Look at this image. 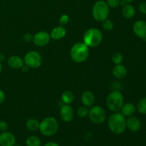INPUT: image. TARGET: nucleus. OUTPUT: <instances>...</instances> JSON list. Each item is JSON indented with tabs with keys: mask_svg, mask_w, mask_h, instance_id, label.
<instances>
[{
	"mask_svg": "<svg viewBox=\"0 0 146 146\" xmlns=\"http://www.w3.org/2000/svg\"><path fill=\"white\" fill-rule=\"evenodd\" d=\"M108 125L111 132L120 135L126 129V119L121 113L115 112L108 118Z\"/></svg>",
	"mask_w": 146,
	"mask_h": 146,
	"instance_id": "f257e3e1",
	"label": "nucleus"
},
{
	"mask_svg": "<svg viewBox=\"0 0 146 146\" xmlns=\"http://www.w3.org/2000/svg\"><path fill=\"white\" fill-rule=\"evenodd\" d=\"M89 56L88 47L84 42L76 43L70 50L71 58L76 63H83Z\"/></svg>",
	"mask_w": 146,
	"mask_h": 146,
	"instance_id": "f03ea898",
	"label": "nucleus"
},
{
	"mask_svg": "<svg viewBox=\"0 0 146 146\" xmlns=\"http://www.w3.org/2000/svg\"><path fill=\"white\" fill-rule=\"evenodd\" d=\"M58 129V123L57 120L54 117H46L40 122L39 128L41 133L44 136L49 137L55 135Z\"/></svg>",
	"mask_w": 146,
	"mask_h": 146,
	"instance_id": "7ed1b4c3",
	"label": "nucleus"
},
{
	"mask_svg": "<svg viewBox=\"0 0 146 146\" xmlns=\"http://www.w3.org/2000/svg\"><path fill=\"white\" fill-rule=\"evenodd\" d=\"M103 40V34L98 29L91 28L84 35V43L89 48L98 46Z\"/></svg>",
	"mask_w": 146,
	"mask_h": 146,
	"instance_id": "20e7f679",
	"label": "nucleus"
},
{
	"mask_svg": "<svg viewBox=\"0 0 146 146\" xmlns=\"http://www.w3.org/2000/svg\"><path fill=\"white\" fill-rule=\"evenodd\" d=\"M124 104V98L119 91H113L110 93L106 98V105L108 109L113 112L121 111Z\"/></svg>",
	"mask_w": 146,
	"mask_h": 146,
	"instance_id": "39448f33",
	"label": "nucleus"
},
{
	"mask_svg": "<svg viewBox=\"0 0 146 146\" xmlns=\"http://www.w3.org/2000/svg\"><path fill=\"white\" fill-rule=\"evenodd\" d=\"M109 12V7L107 3L103 0L97 1L93 6L92 15L94 19L97 21L102 22L108 19Z\"/></svg>",
	"mask_w": 146,
	"mask_h": 146,
	"instance_id": "423d86ee",
	"label": "nucleus"
},
{
	"mask_svg": "<svg viewBox=\"0 0 146 146\" xmlns=\"http://www.w3.org/2000/svg\"><path fill=\"white\" fill-rule=\"evenodd\" d=\"M88 116L91 122L96 125H100L105 121L106 113L104 108L100 106H93L88 110Z\"/></svg>",
	"mask_w": 146,
	"mask_h": 146,
	"instance_id": "0eeeda50",
	"label": "nucleus"
},
{
	"mask_svg": "<svg viewBox=\"0 0 146 146\" xmlns=\"http://www.w3.org/2000/svg\"><path fill=\"white\" fill-rule=\"evenodd\" d=\"M24 64L29 68H37L42 64V56L37 51H29L24 58Z\"/></svg>",
	"mask_w": 146,
	"mask_h": 146,
	"instance_id": "6e6552de",
	"label": "nucleus"
},
{
	"mask_svg": "<svg viewBox=\"0 0 146 146\" xmlns=\"http://www.w3.org/2000/svg\"><path fill=\"white\" fill-rule=\"evenodd\" d=\"M51 40L50 34L47 31H41L37 32L33 36L32 41L36 46L43 47L46 46Z\"/></svg>",
	"mask_w": 146,
	"mask_h": 146,
	"instance_id": "1a4fd4ad",
	"label": "nucleus"
},
{
	"mask_svg": "<svg viewBox=\"0 0 146 146\" xmlns=\"http://www.w3.org/2000/svg\"><path fill=\"white\" fill-rule=\"evenodd\" d=\"M134 34L141 39H146V21L144 20H138L133 27Z\"/></svg>",
	"mask_w": 146,
	"mask_h": 146,
	"instance_id": "9d476101",
	"label": "nucleus"
},
{
	"mask_svg": "<svg viewBox=\"0 0 146 146\" xmlns=\"http://www.w3.org/2000/svg\"><path fill=\"white\" fill-rule=\"evenodd\" d=\"M74 111L69 104H64L60 109V117L64 122H70L73 120Z\"/></svg>",
	"mask_w": 146,
	"mask_h": 146,
	"instance_id": "9b49d317",
	"label": "nucleus"
},
{
	"mask_svg": "<svg viewBox=\"0 0 146 146\" xmlns=\"http://www.w3.org/2000/svg\"><path fill=\"white\" fill-rule=\"evenodd\" d=\"M16 144V138L12 133L9 131L1 132L0 134V145L13 146Z\"/></svg>",
	"mask_w": 146,
	"mask_h": 146,
	"instance_id": "f8f14e48",
	"label": "nucleus"
},
{
	"mask_svg": "<svg viewBox=\"0 0 146 146\" xmlns=\"http://www.w3.org/2000/svg\"><path fill=\"white\" fill-rule=\"evenodd\" d=\"M126 128L131 132H138L141 128V122L137 117L130 116L126 120Z\"/></svg>",
	"mask_w": 146,
	"mask_h": 146,
	"instance_id": "ddd939ff",
	"label": "nucleus"
},
{
	"mask_svg": "<svg viewBox=\"0 0 146 146\" xmlns=\"http://www.w3.org/2000/svg\"><path fill=\"white\" fill-rule=\"evenodd\" d=\"M8 65L10 68L14 69H19L24 65V61L21 57L19 56H11L8 59Z\"/></svg>",
	"mask_w": 146,
	"mask_h": 146,
	"instance_id": "4468645a",
	"label": "nucleus"
},
{
	"mask_svg": "<svg viewBox=\"0 0 146 146\" xmlns=\"http://www.w3.org/2000/svg\"><path fill=\"white\" fill-rule=\"evenodd\" d=\"M81 102L84 106L91 107L95 103V96L94 94L90 91H84L81 96Z\"/></svg>",
	"mask_w": 146,
	"mask_h": 146,
	"instance_id": "2eb2a0df",
	"label": "nucleus"
},
{
	"mask_svg": "<svg viewBox=\"0 0 146 146\" xmlns=\"http://www.w3.org/2000/svg\"><path fill=\"white\" fill-rule=\"evenodd\" d=\"M66 34V30L63 26H58L51 30L50 33L51 38L54 40H59L64 38Z\"/></svg>",
	"mask_w": 146,
	"mask_h": 146,
	"instance_id": "dca6fc26",
	"label": "nucleus"
},
{
	"mask_svg": "<svg viewBox=\"0 0 146 146\" xmlns=\"http://www.w3.org/2000/svg\"><path fill=\"white\" fill-rule=\"evenodd\" d=\"M127 69L122 64H116L113 68V75L118 79H122L126 76Z\"/></svg>",
	"mask_w": 146,
	"mask_h": 146,
	"instance_id": "f3484780",
	"label": "nucleus"
},
{
	"mask_svg": "<svg viewBox=\"0 0 146 146\" xmlns=\"http://www.w3.org/2000/svg\"><path fill=\"white\" fill-rule=\"evenodd\" d=\"M122 14L125 19H132L135 14V7L130 3H126L123 7Z\"/></svg>",
	"mask_w": 146,
	"mask_h": 146,
	"instance_id": "a211bd4d",
	"label": "nucleus"
},
{
	"mask_svg": "<svg viewBox=\"0 0 146 146\" xmlns=\"http://www.w3.org/2000/svg\"><path fill=\"white\" fill-rule=\"evenodd\" d=\"M121 113L126 117H130L133 115V114L135 113L136 111V108L135 106L131 103H127L123 105L122 108L121 109Z\"/></svg>",
	"mask_w": 146,
	"mask_h": 146,
	"instance_id": "6ab92c4d",
	"label": "nucleus"
},
{
	"mask_svg": "<svg viewBox=\"0 0 146 146\" xmlns=\"http://www.w3.org/2000/svg\"><path fill=\"white\" fill-rule=\"evenodd\" d=\"M40 122L35 118H30L26 123V128L29 131L35 132L39 128Z\"/></svg>",
	"mask_w": 146,
	"mask_h": 146,
	"instance_id": "aec40b11",
	"label": "nucleus"
},
{
	"mask_svg": "<svg viewBox=\"0 0 146 146\" xmlns=\"http://www.w3.org/2000/svg\"><path fill=\"white\" fill-rule=\"evenodd\" d=\"M41 141L36 135H30L26 139L27 146H41Z\"/></svg>",
	"mask_w": 146,
	"mask_h": 146,
	"instance_id": "412c9836",
	"label": "nucleus"
},
{
	"mask_svg": "<svg viewBox=\"0 0 146 146\" xmlns=\"http://www.w3.org/2000/svg\"><path fill=\"white\" fill-rule=\"evenodd\" d=\"M74 96L71 91H66L61 96V100L64 104H71L74 101Z\"/></svg>",
	"mask_w": 146,
	"mask_h": 146,
	"instance_id": "4be33fe9",
	"label": "nucleus"
},
{
	"mask_svg": "<svg viewBox=\"0 0 146 146\" xmlns=\"http://www.w3.org/2000/svg\"><path fill=\"white\" fill-rule=\"evenodd\" d=\"M136 109L141 114H146V98H143L138 101Z\"/></svg>",
	"mask_w": 146,
	"mask_h": 146,
	"instance_id": "5701e85b",
	"label": "nucleus"
},
{
	"mask_svg": "<svg viewBox=\"0 0 146 146\" xmlns=\"http://www.w3.org/2000/svg\"><path fill=\"white\" fill-rule=\"evenodd\" d=\"M112 62L113 64H122L123 61V56L122 54L119 52H115L112 55Z\"/></svg>",
	"mask_w": 146,
	"mask_h": 146,
	"instance_id": "b1692460",
	"label": "nucleus"
},
{
	"mask_svg": "<svg viewBox=\"0 0 146 146\" xmlns=\"http://www.w3.org/2000/svg\"><path fill=\"white\" fill-rule=\"evenodd\" d=\"M76 114L80 118H86L88 115V109L87 108L86 106H80L77 109Z\"/></svg>",
	"mask_w": 146,
	"mask_h": 146,
	"instance_id": "393cba45",
	"label": "nucleus"
},
{
	"mask_svg": "<svg viewBox=\"0 0 146 146\" xmlns=\"http://www.w3.org/2000/svg\"><path fill=\"white\" fill-rule=\"evenodd\" d=\"M103 29L106 31H111L114 27V24L111 19H106L102 21Z\"/></svg>",
	"mask_w": 146,
	"mask_h": 146,
	"instance_id": "a878e982",
	"label": "nucleus"
},
{
	"mask_svg": "<svg viewBox=\"0 0 146 146\" xmlns=\"http://www.w3.org/2000/svg\"><path fill=\"white\" fill-rule=\"evenodd\" d=\"M121 2V0H107L106 3L108 5V7L111 8H115L118 7Z\"/></svg>",
	"mask_w": 146,
	"mask_h": 146,
	"instance_id": "bb28decb",
	"label": "nucleus"
},
{
	"mask_svg": "<svg viewBox=\"0 0 146 146\" xmlns=\"http://www.w3.org/2000/svg\"><path fill=\"white\" fill-rule=\"evenodd\" d=\"M69 20V17L68 15H66V14H64V15H62L60 17L59 23L61 24V26H65L68 24Z\"/></svg>",
	"mask_w": 146,
	"mask_h": 146,
	"instance_id": "cd10ccee",
	"label": "nucleus"
},
{
	"mask_svg": "<svg viewBox=\"0 0 146 146\" xmlns=\"http://www.w3.org/2000/svg\"><path fill=\"white\" fill-rule=\"evenodd\" d=\"M9 128L8 123L7 122L4 121H0V131L1 132H4V131H7V129Z\"/></svg>",
	"mask_w": 146,
	"mask_h": 146,
	"instance_id": "c85d7f7f",
	"label": "nucleus"
},
{
	"mask_svg": "<svg viewBox=\"0 0 146 146\" xmlns=\"http://www.w3.org/2000/svg\"><path fill=\"white\" fill-rule=\"evenodd\" d=\"M139 11L141 14H146V1H143L139 4Z\"/></svg>",
	"mask_w": 146,
	"mask_h": 146,
	"instance_id": "c756f323",
	"label": "nucleus"
},
{
	"mask_svg": "<svg viewBox=\"0 0 146 146\" xmlns=\"http://www.w3.org/2000/svg\"><path fill=\"white\" fill-rule=\"evenodd\" d=\"M23 39L24 40L27 42H30V41H32L33 39V35L30 33H26L23 36Z\"/></svg>",
	"mask_w": 146,
	"mask_h": 146,
	"instance_id": "7c9ffc66",
	"label": "nucleus"
},
{
	"mask_svg": "<svg viewBox=\"0 0 146 146\" xmlns=\"http://www.w3.org/2000/svg\"><path fill=\"white\" fill-rule=\"evenodd\" d=\"M5 101V94L2 90L0 89V104H3Z\"/></svg>",
	"mask_w": 146,
	"mask_h": 146,
	"instance_id": "2f4dec72",
	"label": "nucleus"
},
{
	"mask_svg": "<svg viewBox=\"0 0 146 146\" xmlns=\"http://www.w3.org/2000/svg\"><path fill=\"white\" fill-rule=\"evenodd\" d=\"M44 146H60L57 143L55 142H48L44 144Z\"/></svg>",
	"mask_w": 146,
	"mask_h": 146,
	"instance_id": "473e14b6",
	"label": "nucleus"
},
{
	"mask_svg": "<svg viewBox=\"0 0 146 146\" xmlns=\"http://www.w3.org/2000/svg\"><path fill=\"white\" fill-rule=\"evenodd\" d=\"M21 71H22L23 72H26V71H28L29 68V67H27L26 65H25V66L24 65L22 67H21Z\"/></svg>",
	"mask_w": 146,
	"mask_h": 146,
	"instance_id": "72a5a7b5",
	"label": "nucleus"
},
{
	"mask_svg": "<svg viewBox=\"0 0 146 146\" xmlns=\"http://www.w3.org/2000/svg\"><path fill=\"white\" fill-rule=\"evenodd\" d=\"M4 58H5V56H4V54L0 53V61L2 62V61L4 60Z\"/></svg>",
	"mask_w": 146,
	"mask_h": 146,
	"instance_id": "f704fd0d",
	"label": "nucleus"
},
{
	"mask_svg": "<svg viewBox=\"0 0 146 146\" xmlns=\"http://www.w3.org/2000/svg\"><path fill=\"white\" fill-rule=\"evenodd\" d=\"M123 1H124L125 3H131L132 1H133L134 0H122Z\"/></svg>",
	"mask_w": 146,
	"mask_h": 146,
	"instance_id": "c9c22d12",
	"label": "nucleus"
},
{
	"mask_svg": "<svg viewBox=\"0 0 146 146\" xmlns=\"http://www.w3.org/2000/svg\"><path fill=\"white\" fill-rule=\"evenodd\" d=\"M1 71H2V64H1V62L0 61V74L1 73Z\"/></svg>",
	"mask_w": 146,
	"mask_h": 146,
	"instance_id": "e433bc0d",
	"label": "nucleus"
},
{
	"mask_svg": "<svg viewBox=\"0 0 146 146\" xmlns=\"http://www.w3.org/2000/svg\"><path fill=\"white\" fill-rule=\"evenodd\" d=\"M13 146H20V145H17V144H14V145Z\"/></svg>",
	"mask_w": 146,
	"mask_h": 146,
	"instance_id": "4c0bfd02",
	"label": "nucleus"
},
{
	"mask_svg": "<svg viewBox=\"0 0 146 146\" xmlns=\"http://www.w3.org/2000/svg\"><path fill=\"white\" fill-rule=\"evenodd\" d=\"M96 1H101V0H96Z\"/></svg>",
	"mask_w": 146,
	"mask_h": 146,
	"instance_id": "58836bf2",
	"label": "nucleus"
}]
</instances>
